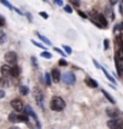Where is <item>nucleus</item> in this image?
<instances>
[{
	"instance_id": "1",
	"label": "nucleus",
	"mask_w": 123,
	"mask_h": 129,
	"mask_svg": "<svg viewBox=\"0 0 123 129\" xmlns=\"http://www.w3.org/2000/svg\"><path fill=\"white\" fill-rule=\"evenodd\" d=\"M50 107L52 111L60 112L65 109V101L63 100V98H60V96H53L50 103Z\"/></svg>"
},
{
	"instance_id": "2",
	"label": "nucleus",
	"mask_w": 123,
	"mask_h": 129,
	"mask_svg": "<svg viewBox=\"0 0 123 129\" xmlns=\"http://www.w3.org/2000/svg\"><path fill=\"white\" fill-rule=\"evenodd\" d=\"M9 121L11 123H28L29 122V116L27 115H21V113L11 112L9 115Z\"/></svg>"
},
{
	"instance_id": "3",
	"label": "nucleus",
	"mask_w": 123,
	"mask_h": 129,
	"mask_svg": "<svg viewBox=\"0 0 123 129\" xmlns=\"http://www.w3.org/2000/svg\"><path fill=\"white\" fill-rule=\"evenodd\" d=\"M90 16H92L90 19H95V21H98V22L103 25V28H107L109 22H107V18L105 17L104 13H100V12H97L95 10H93V11L90 12Z\"/></svg>"
},
{
	"instance_id": "4",
	"label": "nucleus",
	"mask_w": 123,
	"mask_h": 129,
	"mask_svg": "<svg viewBox=\"0 0 123 129\" xmlns=\"http://www.w3.org/2000/svg\"><path fill=\"white\" fill-rule=\"evenodd\" d=\"M24 115H27V116H32V117L34 118V121H35V123H36V128H38V129H41V123H40L38 115L34 112V110L30 106H29V105L24 106Z\"/></svg>"
},
{
	"instance_id": "5",
	"label": "nucleus",
	"mask_w": 123,
	"mask_h": 129,
	"mask_svg": "<svg viewBox=\"0 0 123 129\" xmlns=\"http://www.w3.org/2000/svg\"><path fill=\"white\" fill-rule=\"evenodd\" d=\"M4 59L6 60L7 64H11L12 67H13V65H16L17 59H18V56H17L16 52H13V51H9V52H6L5 53Z\"/></svg>"
},
{
	"instance_id": "6",
	"label": "nucleus",
	"mask_w": 123,
	"mask_h": 129,
	"mask_svg": "<svg viewBox=\"0 0 123 129\" xmlns=\"http://www.w3.org/2000/svg\"><path fill=\"white\" fill-rule=\"evenodd\" d=\"M61 77H63L64 83L68 84V86H73V84L76 82V76H75V74L71 73V71H67V73H64Z\"/></svg>"
},
{
	"instance_id": "7",
	"label": "nucleus",
	"mask_w": 123,
	"mask_h": 129,
	"mask_svg": "<svg viewBox=\"0 0 123 129\" xmlns=\"http://www.w3.org/2000/svg\"><path fill=\"white\" fill-rule=\"evenodd\" d=\"M34 98H35L36 104H38L40 107H44V94H42V92H41L38 87L34 88Z\"/></svg>"
},
{
	"instance_id": "8",
	"label": "nucleus",
	"mask_w": 123,
	"mask_h": 129,
	"mask_svg": "<svg viewBox=\"0 0 123 129\" xmlns=\"http://www.w3.org/2000/svg\"><path fill=\"white\" fill-rule=\"evenodd\" d=\"M11 107L16 111V112H22L24 111V104L21 99H13L11 101Z\"/></svg>"
},
{
	"instance_id": "9",
	"label": "nucleus",
	"mask_w": 123,
	"mask_h": 129,
	"mask_svg": "<svg viewBox=\"0 0 123 129\" xmlns=\"http://www.w3.org/2000/svg\"><path fill=\"white\" fill-rule=\"evenodd\" d=\"M51 77H52V81L53 82H59L61 79V75H60V71H59V69H57V68H53L52 69V71H51Z\"/></svg>"
},
{
	"instance_id": "10",
	"label": "nucleus",
	"mask_w": 123,
	"mask_h": 129,
	"mask_svg": "<svg viewBox=\"0 0 123 129\" xmlns=\"http://www.w3.org/2000/svg\"><path fill=\"white\" fill-rule=\"evenodd\" d=\"M121 123H122V121H119L118 118L117 119H110L107 122V127H109V129H119Z\"/></svg>"
},
{
	"instance_id": "11",
	"label": "nucleus",
	"mask_w": 123,
	"mask_h": 129,
	"mask_svg": "<svg viewBox=\"0 0 123 129\" xmlns=\"http://www.w3.org/2000/svg\"><path fill=\"white\" fill-rule=\"evenodd\" d=\"M106 115L109 117H111V119H117L118 118V110L116 107H107Z\"/></svg>"
},
{
	"instance_id": "12",
	"label": "nucleus",
	"mask_w": 123,
	"mask_h": 129,
	"mask_svg": "<svg viewBox=\"0 0 123 129\" xmlns=\"http://www.w3.org/2000/svg\"><path fill=\"white\" fill-rule=\"evenodd\" d=\"M84 83L87 84L89 88H98L99 87V83L94 79H92V77H86L84 79Z\"/></svg>"
},
{
	"instance_id": "13",
	"label": "nucleus",
	"mask_w": 123,
	"mask_h": 129,
	"mask_svg": "<svg viewBox=\"0 0 123 129\" xmlns=\"http://www.w3.org/2000/svg\"><path fill=\"white\" fill-rule=\"evenodd\" d=\"M115 45H116V47H117L118 50L123 48V34L116 35V38H115Z\"/></svg>"
},
{
	"instance_id": "14",
	"label": "nucleus",
	"mask_w": 123,
	"mask_h": 129,
	"mask_svg": "<svg viewBox=\"0 0 123 129\" xmlns=\"http://www.w3.org/2000/svg\"><path fill=\"white\" fill-rule=\"evenodd\" d=\"M10 75H11L12 77H18V76L21 75V68L18 67V65H13V67H11Z\"/></svg>"
},
{
	"instance_id": "15",
	"label": "nucleus",
	"mask_w": 123,
	"mask_h": 129,
	"mask_svg": "<svg viewBox=\"0 0 123 129\" xmlns=\"http://www.w3.org/2000/svg\"><path fill=\"white\" fill-rule=\"evenodd\" d=\"M10 71H11V67L9 64H4V65H1V68H0V73H1L3 76L10 75Z\"/></svg>"
},
{
	"instance_id": "16",
	"label": "nucleus",
	"mask_w": 123,
	"mask_h": 129,
	"mask_svg": "<svg viewBox=\"0 0 123 129\" xmlns=\"http://www.w3.org/2000/svg\"><path fill=\"white\" fill-rule=\"evenodd\" d=\"M101 70H103V73H104V75L106 76V79L111 82V83H113V86H116L117 84V81H116V79H113V76H111L110 74H109V71H107L105 68H101Z\"/></svg>"
},
{
	"instance_id": "17",
	"label": "nucleus",
	"mask_w": 123,
	"mask_h": 129,
	"mask_svg": "<svg viewBox=\"0 0 123 129\" xmlns=\"http://www.w3.org/2000/svg\"><path fill=\"white\" fill-rule=\"evenodd\" d=\"M36 36L39 38L45 45H47V46H52V42H51V40H48V38H46L45 35H42V34H40V33H36Z\"/></svg>"
},
{
	"instance_id": "18",
	"label": "nucleus",
	"mask_w": 123,
	"mask_h": 129,
	"mask_svg": "<svg viewBox=\"0 0 123 129\" xmlns=\"http://www.w3.org/2000/svg\"><path fill=\"white\" fill-rule=\"evenodd\" d=\"M9 86H10V81H9V79H7L6 76H1V79H0V87L6 88V87H9Z\"/></svg>"
},
{
	"instance_id": "19",
	"label": "nucleus",
	"mask_w": 123,
	"mask_h": 129,
	"mask_svg": "<svg viewBox=\"0 0 123 129\" xmlns=\"http://www.w3.org/2000/svg\"><path fill=\"white\" fill-rule=\"evenodd\" d=\"M101 93L104 94V96H105V98H106V99H107V100H109V101H110L111 104H113V105L116 104V100H115V99L112 98V96H111V94H110L109 92H106V90H105V89H101Z\"/></svg>"
},
{
	"instance_id": "20",
	"label": "nucleus",
	"mask_w": 123,
	"mask_h": 129,
	"mask_svg": "<svg viewBox=\"0 0 123 129\" xmlns=\"http://www.w3.org/2000/svg\"><path fill=\"white\" fill-rule=\"evenodd\" d=\"M19 93H21V95H28L29 94V87L28 86H21L19 87Z\"/></svg>"
},
{
	"instance_id": "21",
	"label": "nucleus",
	"mask_w": 123,
	"mask_h": 129,
	"mask_svg": "<svg viewBox=\"0 0 123 129\" xmlns=\"http://www.w3.org/2000/svg\"><path fill=\"white\" fill-rule=\"evenodd\" d=\"M6 40H7L6 33L3 30V29H0V45H4V44L6 42Z\"/></svg>"
},
{
	"instance_id": "22",
	"label": "nucleus",
	"mask_w": 123,
	"mask_h": 129,
	"mask_svg": "<svg viewBox=\"0 0 123 129\" xmlns=\"http://www.w3.org/2000/svg\"><path fill=\"white\" fill-rule=\"evenodd\" d=\"M0 4H3L4 6H6L9 10H15V6L12 5V4H10L7 0H0Z\"/></svg>"
},
{
	"instance_id": "23",
	"label": "nucleus",
	"mask_w": 123,
	"mask_h": 129,
	"mask_svg": "<svg viewBox=\"0 0 123 129\" xmlns=\"http://www.w3.org/2000/svg\"><path fill=\"white\" fill-rule=\"evenodd\" d=\"M61 48L64 50V52L67 53L68 56H70V54H73V48H71L70 46H68V45H65V44H64V45L61 46Z\"/></svg>"
},
{
	"instance_id": "24",
	"label": "nucleus",
	"mask_w": 123,
	"mask_h": 129,
	"mask_svg": "<svg viewBox=\"0 0 123 129\" xmlns=\"http://www.w3.org/2000/svg\"><path fill=\"white\" fill-rule=\"evenodd\" d=\"M45 82H46V84H47V86H51V84H52V82H53L50 73H46L45 74Z\"/></svg>"
},
{
	"instance_id": "25",
	"label": "nucleus",
	"mask_w": 123,
	"mask_h": 129,
	"mask_svg": "<svg viewBox=\"0 0 123 129\" xmlns=\"http://www.w3.org/2000/svg\"><path fill=\"white\" fill-rule=\"evenodd\" d=\"M40 56L42 57V58H46V59H52V53L48 52V51H42Z\"/></svg>"
},
{
	"instance_id": "26",
	"label": "nucleus",
	"mask_w": 123,
	"mask_h": 129,
	"mask_svg": "<svg viewBox=\"0 0 123 129\" xmlns=\"http://www.w3.org/2000/svg\"><path fill=\"white\" fill-rule=\"evenodd\" d=\"M115 57H117L119 62H123V48H119V50H117V52H116Z\"/></svg>"
},
{
	"instance_id": "27",
	"label": "nucleus",
	"mask_w": 123,
	"mask_h": 129,
	"mask_svg": "<svg viewBox=\"0 0 123 129\" xmlns=\"http://www.w3.org/2000/svg\"><path fill=\"white\" fill-rule=\"evenodd\" d=\"M30 41H32V44H33L34 46H36V47H39V48H41V50H47V48H46V46L45 45H42V44H40V42H36V41H35V40H30Z\"/></svg>"
},
{
	"instance_id": "28",
	"label": "nucleus",
	"mask_w": 123,
	"mask_h": 129,
	"mask_svg": "<svg viewBox=\"0 0 123 129\" xmlns=\"http://www.w3.org/2000/svg\"><path fill=\"white\" fill-rule=\"evenodd\" d=\"M53 50L56 51V52L58 53V54H60L61 57H67V56H68L67 53H65V52H64L63 50H61V48H59V47H53Z\"/></svg>"
},
{
	"instance_id": "29",
	"label": "nucleus",
	"mask_w": 123,
	"mask_h": 129,
	"mask_svg": "<svg viewBox=\"0 0 123 129\" xmlns=\"http://www.w3.org/2000/svg\"><path fill=\"white\" fill-rule=\"evenodd\" d=\"M30 59H32V64H33V67L38 69V68H39V63H38V60H36V57L32 56V58H30Z\"/></svg>"
},
{
	"instance_id": "30",
	"label": "nucleus",
	"mask_w": 123,
	"mask_h": 129,
	"mask_svg": "<svg viewBox=\"0 0 123 129\" xmlns=\"http://www.w3.org/2000/svg\"><path fill=\"white\" fill-rule=\"evenodd\" d=\"M69 1H70V4H71L73 6H75L76 9H77V7H80V5H81L80 0H69Z\"/></svg>"
},
{
	"instance_id": "31",
	"label": "nucleus",
	"mask_w": 123,
	"mask_h": 129,
	"mask_svg": "<svg viewBox=\"0 0 123 129\" xmlns=\"http://www.w3.org/2000/svg\"><path fill=\"white\" fill-rule=\"evenodd\" d=\"M39 16L41 17V18H44V19H48V13L47 12H44V11H40L39 12Z\"/></svg>"
},
{
	"instance_id": "32",
	"label": "nucleus",
	"mask_w": 123,
	"mask_h": 129,
	"mask_svg": "<svg viewBox=\"0 0 123 129\" xmlns=\"http://www.w3.org/2000/svg\"><path fill=\"white\" fill-rule=\"evenodd\" d=\"M64 7V11L67 12V13H73V7L70 5H65V6H63Z\"/></svg>"
},
{
	"instance_id": "33",
	"label": "nucleus",
	"mask_w": 123,
	"mask_h": 129,
	"mask_svg": "<svg viewBox=\"0 0 123 129\" xmlns=\"http://www.w3.org/2000/svg\"><path fill=\"white\" fill-rule=\"evenodd\" d=\"M77 13H78V16L81 17V18H83V19L88 18V15H87V13H84L83 11H80V10H77Z\"/></svg>"
},
{
	"instance_id": "34",
	"label": "nucleus",
	"mask_w": 123,
	"mask_h": 129,
	"mask_svg": "<svg viewBox=\"0 0 123 129\" xmlns=\"http://www.w3.org/2000/svg\"><path fill=\"white\" fill-rule=\"evenodd\" d=\"M58 65H59V67H67L68 62L65 59H59V60H58Z\"/></svg>"
},
{
	"instance_id": "35",
	"label": "nucleus",
	"mask_w": 123,
	"mask_h": 129,
	"mask_svg": "<svg viewBox=\"0 0 123 129\" xmlns=\"http://www.w3.org/2000/svg\"><path fill=\"white\" fill-rule=\"evenodd\" d=\"M5 24H6V22H5V17L3 16V15H0V27L3 28V27H5Z\"/></svg>"
},
{
	"instance_id": "36",
	"label": "nucleus",
	"mask_w": 123,
	"mask_h": 129,
	"mask_svg": "<svg viewBox=\"0 0 123 129\" xmlns=\"http://www.w3.org/2000/svg\"><path fill=\"white\" fill-rule=\"evenodd\" d=\"M24 16L28 18L29 23H33V16H32V13H30V12H25V13H24Z\"/></svg>"
},
{
	"instance_id": "37",
	"label": "nucleus",
	"mask_w": 123,
	"mask_h": 129,
	"mask_svg": "<svg viewBox=\"0 0 123 129\" xmlns=\"http://www.w3.org/2000/svg\"><path fill=\"white\" fill-rule=\"evenodd\" d=\"M109 47H110V42H109V39H105V40H104V50L107 51V50H109Z\"/></svg>"
},
{
	"instance_id": "38",
	"label": "nucleus",
	"mask_w": 123,
	"mask_h": 129,
	"mask_svg": "<svg viewBox=\"0 0 123 129\" xmlns=\"http://www.w3.org/2000/svg\"><path fill=\"white\" fill-rule=\"evenodd\" d=\"M90 22L93 23V24H94V25H97V27H98V28H100V29H103V25H101L100 23L98 22V21H95V19H90Z\"/></svg>"
},
{
	"instance_id": "39",
	"label": "nucleus",
	"mask_w": 123,
	"mask_h": 129,
	"mask_svg": "<svg viewBox=\"0 0 123 129\" xmlns=\"http://www.w3.org/2000/svg\"><path fill=\"white\" fill-rule=\"evenodd\" d=\"M53 3L58 6H64V3H63V0H53Z\"/></svg>"
},
{
	"instance_id": "40",
	"label": "nucleus",
	"mask_w": 123,
	"mask_h": 129,
	"mask_svg": "<svg viewBox=\"0 0 123 129\" xmlns=\"http://www.w3.org/2000/svg\"><path fill=\"white\" fill-rule=\"evenodd\" d=\"M92 62H93V64H94V65H95V67H97V68H98V69H101V65H100V64H99V63H98V62H97L95 59H93Z\"/></svg>"
},
{
	"instance_id": "41",
	"label": "nucleus",
	"mask_w": 123,
	"mask_h": 129,
	"mask_svg": "<svg viewBox=\"0 0 123 129\" xmlns=\"http://www.w3.org/2000/svg\"><path fill=\"white\" fill-rule=\"evenodd\" d=\"M119 30H121V28H119V24H116L112 31H113V33H116V31H119Z\"/></svg>"
},
{
	"instance_id": "42",
	"label": "nucleus",
	"mask_w": 123,
	"mask_h": 129,
	"mask_svg": "<svg viewBox=\"0 0 123 129\" xmlns=\"http://www.w3.org/2000/svg\"><path fill=\"white\" fill-rule=\"evenodd\" d=\"M5 96V90L4 89H0V99H3Z\"/></svg>"
},
{
	"instance_id": "43",
	"label": "nucleus",
	"mask_w": 123,
	"mask_h": 129,
	"mask_svg": "<svg viewBox=\"0 0 123 129\" xmlns=\"http://www.w3.org/2000/svg\"><path fill=\"white\" fill-rule=\"evenodd\" d=\"M119 13H121V15L123 16V1L121 3V4H119Z\"/></svg>"
},
{
	"instance_id": "44",
	"label": "nucleus",
	"mask_w": 123,
	"mask_h": 129,
	"mask_svg": "<svg viewBox=\"0 0 123 129\" xmlns=\"http://www.w3.org/2000/svg\"><path fill=\"white\" fill-rule=\"evenodd\" d=\"M109 1H110V4H111V5H116V4L118 3V0H109Z\"/></svg>"
},
{
	"instance_id": "45",
	"label": "nucleus",
	"mask_w": 123,
	"mask_h": 129,
	"mask_svg": "<svg viewBox=\"0 0 123 129\" xmlns=\"http://www.w3.org/2000/svg\"><path fill=\"white\" fill-rule=\"evenodd\" d=\"M119 28H121V30H123V22L119 23Z\"/></svg>"
},
{
	"instance_id": "46",
	"label": "nucleus",
	"mask_w": 123,
	"mask_h": 129,
	"mask_svg": "<svg viewBox=\"0 0 123 129\" xmlns=\"http://www.w3.org/2000/svg\"><path fill=\"white\" fill-rule=\"evenodd\" d=\"M10 129H21V128H18V127H11Z\"/></svg>"
},
{
	"instance_id": "47",
	"label": "nucleus",
	"mask_w": 123,
	"mask_h": 129,
	"mask_svg": "<svg viewBox=\"0 0 123 129\" xmlns=\"http://www.w3.org/2000/svg\"><path fill=\"white\" fill-rule=\"evenodd\" d=\"M42 1H44V3H48V0H42Z\"/></svg>"
}]
</instances>
